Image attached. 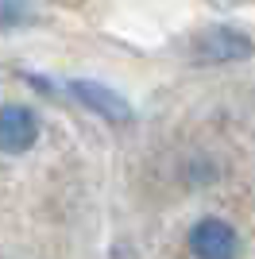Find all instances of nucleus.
Listing matches in <instances>:
<instances>
[{
  "mask_svg": "<svg viewBox=\"0 0 255 259\" xmlns=\"http://www.w3.org/2000/svg\"><path fill=\"white\" fill-rule=\"evenodd\" d=\"M62 89H66V93H70V97H74L81 108L97 112V116L108 120V124H120V128H124V124H132V120H136L132 105L120 97L116 89L101 85V81H93V77H70Z\"/></svg>",
  "mask_w": 255,
  "mask_h": 259,
  "instance_id": "obj_1",
  "label": "nucleus"
},
{
  "mask_svg": "<svg viewBox=\"0 0 255 259\" xmlns=\"http://www.w3.org/2000/svg\"><path fill=\"white\" fill-rule=\"evenodd\" d=\"M255 43L247 31H236V27H209L193 39V62L197 66H217V62H244L251 58Z\"/></svg>",
  "mask_w": 255,
  "mask_h": 259,
  "instance_id": "obj_2",
  "label": "nucleus"
},
{
  "mask_svg": "<svg viewBox=\"0 0 255 259\" xmlns=\"http://www.w3.org/2000/svg\"><path fill=\"white\" fill-rule=\"evenodd\" d=\"M190 255L193 259H236V248H240V240H236V228L221 217H205L197 225L190 228Z\"/></svg>",
  "mask_w": 255,
  "mask_h": 259,
  "instance_id": "obj_3",
  "label": "nucleus"
},
{
  "mask_svg": "<svg viewBox=\"0 0 255 259\" xmlns=\"http://www.w3.org/2000/svg\"><path fill=\"white\" fill-rule=\"evenodd\" d=\"M39 143V116L27 105H0V155H23Z\"/></svg>",
  "mask_w": 255,
  "mask_h": 259,
  "instance_id": "obj_4",
  "label": "nucleus"
},
{
  "mask_svg": "<svg viewBox=\"0 0 255 259\" xmlns=\"http://www.w3.org/2000/svg\"><path fill=\"white\" fill-rule=\"evenodd\" d=\"M39 20L35 0H0V31H16Z\"/></svg>",
  "mask_w": 255,
  "mask_h": 259,
  "instance_id": "obj_5",
  "label": "nucleus"
}]
</instances>
